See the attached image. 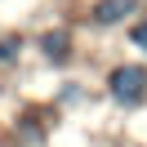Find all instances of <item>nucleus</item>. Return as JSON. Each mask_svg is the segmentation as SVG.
Listing matches in <instances>:
<instances>
[{
	"mask_svg": "<svg viewBox=\"0 0 147 147\" xmlns=\"http://www.w3.org/2000/svg\"><path fill=\"white\" fill-rule=\"evenodd\" d=\"M134 9H138V0H98V5H94V18L98 22H120Z\"/></svg>",
	"mask_w": 147,
	"mask_h": 147,
	"instance_id": "f03ea898",
	"label": "nucleus"
},
{
	"mask_svg": "<svg viewBox=\"0 0 147 147\" xmlns=\"http://www.w3.org/2000/svg\"><path fill=\"white\" fill-rule=\"evenodd\" d=\"M134 45L147 54V22H138V27H134Z\"/></svg>",
	"mask_w": 147,
	"mask_h": 147,
	"instance_id": "20e7f679",
	"label": "nucleus"
},
{
	"mask_svg": "<svg viewBox=\"0 0 147 147\" xmlns=\"http://www.w3.org/2000/svg\"><path fill=\"white\" fill-rule=\"evenodd\" d=\"M40 45H45V54H49V58H67V45H71V36H67V31H49Z\"/></svg>",
	"mask_w": 147,
	"mask_h": 147,
	"instance_id": "7ed1b4c3",
	"label": "nucleus"
},
{
	"mask_svg": "<svg viewBox=\"0 0 147 147\" xmlns=\"http://www.w3.org/2000/svg\"><path fill=\"white\" fill-rule=\"evenodd\" d=\"M107 94L120 102V107H138V102L147 98V67H116V71L107 76Z\"/></svg>",
	"mask_w": 147,
	"mask_h": 147,
	"instance_id": "f257e3e1",
	"label": "nucleus"
}]
</instances>
